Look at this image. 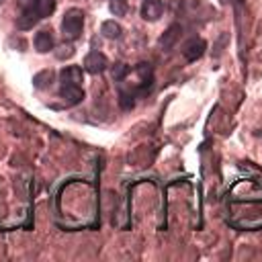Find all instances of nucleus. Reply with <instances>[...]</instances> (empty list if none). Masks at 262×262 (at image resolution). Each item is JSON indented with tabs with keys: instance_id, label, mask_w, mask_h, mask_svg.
Listing matches in <instances>:
<instances>
[{
	"instance_id": "1",
	"label": "nucleus",
	"mask_w": 262,
	"mask_h": 262,
	"mask_svg": "<svg viewBox=\"0 0 262 262\" xmlns=\"http://www.w3.org/2000/svg\"><path fill=\"white\" fill-rule=\"evenodd\" d=\"M82 29H84V12L80 8H70L66 14H64V21H62V33L64 37L74 41L82 35Z\"/></svg>"
},
{
	"instance_id": "2",
	"label": "nucleus",
	"mask_w": 262,
	"mask_h": 262,
	"mask_svg": "<svg viewBox=\"0 0 262 262\" xmlns=\"http://www.w3.org/2000/svg\"><path fill=\"white\" fill-rule=\"evenodd\" d=\"M107 66H109V62L100 51H90V54L84 58V70L88 74H100L107 70Z\"/></svg>"
},
{
	"instance_id": "3",
	"label": "nucleus",
	"mask_w": 262,
	"mask_h": 262,
	"mask_svg": "<svg viewBox=\"0 0 262 262\" xmlns=\"http://www.w3.org/2000/svg\"><path fill=\"white\" fill-rule=\"evenodd\" d=\"M60 96L64 98V102L68 104V107H74V104H80L84 100V90L78 84H62Z\"/></svg>"
},
{
	"instance_id": "4",
	"label": "nucleus",
	"mask_w": 262,
	"mask_h": 262,
	"mask_svg": "<svg viewBox=\"0 0 262 262\" xmlns=\"http://www.w3.org/2000/svg\"><path fill=\"white\" fill-rule=\"evenodd\" d=\"M205 49H207V43H205L203 39L193 37V39H188V41L182 45V56H184V60H188V62H197V60L205 54Z\"/></svg>"
},
{
	"instance_id": "5",
	"label": "nucleus",
	"mask_w": 262,
	"mask_h": 262,
	"mask_svg": "<svg viewBox=\"0 0 262 262\" xmlns=\"http://www.w3.org/2000/svg\"><path fill=\"white\" fill-rule=\"evenodd\" d=\"M142 16L146 21H150V23H154V21H158L160 16H162V12H164V2L162 0H144L142 2Z\"/></svg>"
},
{
	"instance_id": "6",
	"label": "nucleus",
	"mask_w": 262,
	"mask_h": 262,
	"mask_svg": "<svg viewBox=\"0 0 262 262\" xmlns=\"http://www.w3.org/2000/svg\"><path fill=\"white\" fill-rule=\"evenodd\" d=\"M39 21V14L35 12V8H23V12L19 14V19H16V29L19 31H29L37 25Z\"/></svg>"
},
{
	"instance_id": "7",
	"label": "nucleus",
	"mask_w": 262,
	"mask_h": 262,
	"mask_svg": "<svg viewBox=\"0 0 262 262\" xmlns=\"http://www.w3.org/2000/svg\"><path fill=\"white\" fill-rule=\"evenodd\" d=\"M180 33H182V27L180 25H170L168 29H166V33L162 35V39H160V45H162V49L164 51H170L174 45H176V41H178V37H180Z\"/></svg>"
},
{
	"instance_id": "8",
	"label": "nucleus",
	"mask_w": 262,
	"mask_h": 262,
	"mask_svg": "<svg viewBox=\"0 0 262 262\" xmlns=\"http://www.w3.org/2000/svg\"><path fill=\"white\" fill-rule=\"evenodd\" d=\"M33 43H35V49H37L39 54H47V51L54 49V35H51V31L43 29V31H39L37 35H35Z\"/></svg>"
},
{
	"instance_id": "9",
	"label": "nucleus",
	"mask_w": 262,
	"mask_h": 262,
	"mask_svg": "<svg viewBox=\"0 0 262 262\" xmlns=\"http://www.w3.org/2000/svg\"><path fill=\"white\" fill-rule=\"evenodd\" d=\"M60 82L62 84H78L82 82V70L78 66H66L60 72Z\"/></svg>"
},
{
	"instance_id": "10",
	"label": "nucleus",
	"mask_w": 262,
	"mask_h": 262,
	"mask_svg": "<svg viewBox=\"0 0 262 262\" xmlns=\"http://www.w3.org/2000/svg\"><path fill=\"white\" fill-rule=\"evenodd\" d=\"M100 33H102V37H107V39H121L123 27H121L119 23H115V21H104L100 25Z\"/></svg>"
},
{
	"instance_id": "11",
	"label": "nucleus",
	"mask_w": 262,
	"mask_h": 262,
	"mask_svg": "<svg viewBox=\"0 0 262 262\" xmlns=\"http://www.w3.org/2000/svg\"><path fill=\"white\" fill-rule=\"evenodd\" d=\"M56 10V0H35V12L39 14V19H47Z\"/></svg>"
},
{
	"instance_id": "12",
	"label": "nucleus",
	"mask_w": 262,
	"mask_h": 262,
	"mask_svg": "<svg viewBox=\"0 0 262 262\" xmlns=\"http://www.w3.org/2000/svg\"><path fill=\"white\" fill-rule=\"evenodd\" d=\"M54 80H56V74L51 72V70H43V72H39L37 76L33 78V86H35V88L45 90V88H49Z\"/></svg>"
},
{
	"instance_id": "13",
	"label": "nucleus",
	"mask_w": 262,
	"mask_h": 262,
	"mask_svg": "<svg viewBox=\"0 0 262 262\" xmlns=\"http://www.w3.org/2000/svg\"><path fill=\"white\" fill-rule=\"evenodd\" d=\"M109 8H111V12L115 16H123L127 12V0H111Z\"/></svg>"
},
{
	"instance_id": "14",
	"label": "nucleus",
	"mask_w": 262,
	"mask_h": 262,
	"mask_svg": "<svg viewBox=\"0 0 262 262\" xmlns=\"http://www.w3.org/2000/svg\"><path fill=\"white\" fill-rule=\"evenodd\" d=\"M127 74H129V66L127 64H115L113 70H111L113 80H123Z\"/></svg>"
},
{
	"instance_id": "15",
	"label": "nucleus",
	"mask_w": 262,
	"mask_h": 262,
	"mask_svg": "<svg viewBox=\"0 0 262 262\" xmlns=\"http://www.w3.org/2000/svg\"><path fill=\"white\" fill-rule=\"evenodd\" d=\"M72 56H74V47L70 43H64V45H60L56 49V58L58 60H66V58H72Z\"/></svg>"
},
{
	"instance_id": "16",
	"label": "nucleus",
	"mask_w": 262,
	"mask_h": 262,
	"mask_svg": "<svg viewBox=\"0 0 262 262\" xmlns=\"http://www.w3.org/2000/svg\"><path fill=\"white\" fill-rule=\"evenodd\" d=\"M135 72L142 76L144 82H152V68H150V64H139V66L135 68Z\"/></svg>"
},
{
	"instance_id": "17",
	"label": "nucleus",
	"mask_w": 262,
	"mask_h": 262,
	"mask_svg": "<svg viewBox=\"0 0 262 262\" xmlns=\"http://www.w3.org/2000/svg\"><path fill=\"white\" fill-rule=\"evenodd\" d=\"M121 107H123V109H131L133 107V94L121 92Z\"/></svg>"
}]
</instances>
